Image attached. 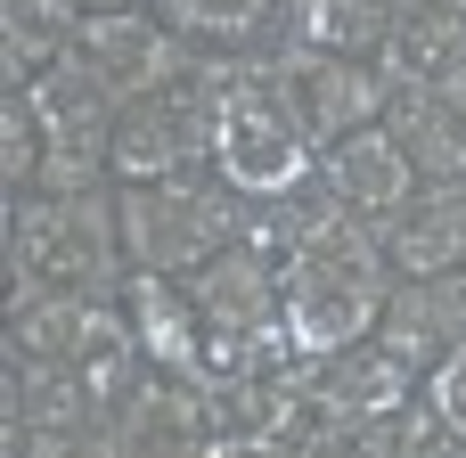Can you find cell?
I'll use <instances>...</instances> for the list:
<instances>
[{"label": "cell", "mask_w": 466, "mask_h": 458, "mask_svg": "<svg viewBox=\"0 0 466 458\" xmlns=\"http://www.w3.org/2000/svg\"><path fill=\"white\" fill-rule=\"evenodd\" d=\"M0 246H8V311H25V303H41V295H123V287H131L115 180L8 197Z\"/></svg>", "instance_id": "cell-1"}, {"label": "cell", "mask_w": 466, "mask_h": 458, "mask_svg": "<svg viewBox=\"0 0 466 458\" xmlns=\"http://www.w3.org/2000/svg\"><path fill=\"white\" fill-rule=\"evenodd\" d=\"M115 213H123V254L147 279H197L213 254L246 238V197L213 164L172 172V180H131L115 188Z\"/></svg>", "instance_id": "cell-2"}, {"label": "cell", "mask_w": 466, "mask_h": 458, "mask_svg": "<svg viewBox=\"0 0 466 458\" xmlns=\"http://www.w3.org/2000/svg\"><path fill=\"white\" fill-rule=\"evenodd\" d=\"M254 49H213L205 74L172 82V90H147L115 115V139H106V180L131 188V180H172V172H197L213 164V123H221V82L246 66Z\"/></svg>", "instance_id": "cell-3"}, {"label": "cell", "mask_w": 466, "mask_h": 458, "mask_svg": "<svg viewBox=\"0 0 466 458\" xmlns=\"http://www.w3.org/2000/svg\"><path fill=\"white\" fill-rule=\"evenodd\" d=\"M262 57V49H254ZM254 57L221 82V123H213V172L246 197V205H270V197H295L311 188L319 172V148L295 131V115L270 98V82L254 74Z\"/></svg>", "instance_id": "cell-4"}, {"label": "cell", "mask_w": 466, "mask_h": 458, "mask_svg": "<svg viewBox=\"0 0 466 458\" xmlns=\"http://www.w3.org/2000/svg\"><path fill=\"white\" fill-rule=\"evenodd\" d=\"M254 74L270 82V98L295 115V131L328 156L336 139H352V131H369V123H385V107H393V82L369 66V57H336V49H311V41H270L262 57H254Z\"/></svg>", "instance_id": "cell-5"}, {"label": "cell", "mask_w": 466, "mask_h": 458, "mask_svg": "<svg viewBox=\"0 0 466 458\" xmlns=\"http://www.w3.org/2000/svg\"><path fill=\"white\" fill-rule=\"evenodd\" d=\"M115 107H131V98H147V90H172V82H188V74H205L213 66V49L205 41H188L180 25H164L156 8H123V16H82V33H74V49H66Z\"/></svg>", "instance_id": "cell-6"}, {"label": "cell", "mask_w": 466, "mask_h": 458, "mask_svg": "<svg viewBox=\"0 0 466 458\" xmlns=\"http://www.w3.org/2000/svg\"><path fill=\"white\" fill-rule=\"evenodd\" d=\"M8 352H25V361H49V369H131V361H147L139 352V336H131V311H123V295H41V303H25V311H8V336H0Z\"/></svg>", "instance_id": "cell-7"}, {"label": "cell", "mask_w": 466, "mask_h": 458, "mask_svg": "<svg viewBox=\"0 0 466 458\" xmlns=\"http://www.w3.org/2000/svg\"><path fill=\"white\" fill-rule=\"evenodd\" d=\"M205 311L213 336L229 344H287V320H279V254H262L254 238H238L229 254H213L197 279H180Z\"/></svg>", "instance_id": "cell-8"}, {"label": "cell", "mask_w": 466, "mask_h": 458, "mask_svg": "<svg viewBox=\"0 0 466 458\" xmlns=\"http://www.w3.org/2000/svg\"><path fill=\"white\" fill-rule=\"evenodd\" d=\"M352 221H369V229H385L418 188H426V172L410 164V148L385 131V123H369V131H352V139H336L328 156H319V172H311Z\"/></svg>", "instance_id": "cell-9"}, {"label": "cell", "mask_w": 466, "mask_h": 458, "mask_svg": "<svg viewBox=\"0 0 466 458\" xmlns=\"http://www.w3.org/2000/svg\"><path fill=\"white\" fill-rule=\"evenodd\" d=\"M123 311H131V336H139L147 369H164V377L213 393V328H205V311H197V295H188L180 279H147V270H131Z\"/></svg>", "instance_id": "cell-10"}, {"label": "cell", "mask_w": 466, "mask_h": 458, "mask_svg": "<svg viewBox=\"0 0 466 458\" xmlns=\"http://www.w3.org/2000/svg\"><path fill=\"white\" fill-rule=\"evenodd\" d=\"M377 344L426 385L434 361H451L466 344V279H393L385 320H377Z\"/></svg>", "instance_id": "cell-11"}, {"label": "cell", "mask_w": 466, "mask_h": 458, "mask_svg": "<svg viewBox=\"0 0 466 458\" xmlns=\"http://www.w3.org/2000/svg\"><path fill=\"white\" fill-rule=\"evenodd\" d=\"M295 385L311 393L319 418H360V410H418V377L369 336V344H344V352H319V361H295Z\"/></svg>", "instance_id": "cell-12"}, {"label": "cell", "mask_w": 466, "mask_h": 458, "mask_svg": "<svg viewBox=\"0 0 466 458\" xmlns=\"http://www.w3.org/2000/svg\"><path fill=\"white\" fill-rule=\"evenodd\" d=\"M393 279H459L466 270V180H426L385 229Z\"/></svg>", "instance_id": "cell-13"}, {"label": "cell", "mask_w": 466, "mask_h": 458, "mask_svg": "<svg viewBox=\"0 0 466 458\" xmlns=\"http://www.w3.org/2000/svg\"><path fill=\"white\" fill-rule=\"evenodd\" d=\"M385 131L410 148L426 180H466V66L442 82H410L385 107Z\"/></svg>", "instance_id": "cell-14"}, {"label": "cell", "mask_w": 466, "mask_h": 458, "mask_svg": "<svg viewBox=\"0 0 466 458\" xmlns=\"http://www.w3.org/2000/svg\"><path fill=\"white\" fill-rule=\"evenodd\" d=\"M459 66H466V0H393L377 74L393 90H410V82H442Z\"/></svg>", "instance_id": "cell-15"}, {"label": "cell", "mask_w": 466, "mask_h": 458, "mask_svg": "<svg viewBox=\"0 0 466 458\" xmlns=\"http://www.w3.org/2000/svg\"><path fill=\"white\" fill-rule=\"evenodd\" d=\"M82 33V8L66 0H0V82L8 90H33Z\"/></svg>", "instance_id": "cell-16"}, {"label": "cell", "mask_w": 466, "mask_h": 458, "mask_svg": "<svg viewBox=\"0 0 466 458\" xmlns=\"http://www.w3.org/2000/svg\"><path fill=\"white\" fill-rule=\"evenodd\" d=\"M385 25H393V0H295L287 33L311 41V49H336V57H369L385 49Z\"/></svg>", "instance_id": "cell-17"}, {"label": "cell", "mask_w": 466, "mask_h": 458, "mask_svg": "<svg viewBox=\"0 0 466 458\" xmlns=\"http://www.w3.org/2000/svg\"><path fill=\"white\" fill-rule=\"evenodd\" d=\"M410 410H360V418H319L303 434V458H401Z\"/></svg>", "instance_id": "cell-18"}, {"label": "cell", "mask_w": 466, "mask_h": 458, "mask_svg": "<svg viewBox=\"0 0 466 458\" xmlns=\"http://www.w3.org/2000/svg\"><path fill=\"white\" fill-rule=\"evenodd\" d=\"M41 164H49L41 115H33L25 90H8V98H0V180H8V197H25V188L41 180Z\"/></svg>", "instance_id": "cell-19"}, {"label": "cell", "mask_w": 466, "mask_h": 458, "mask_svg": "<svg viewBox=\"0 0 466 458\" xmlns=\"http://www.w3.org/2000/svg\"><path fill=\"white\" fill-rule=\"evenodd\" d=\"M418 402H426L442 426H459V434H466V344L451 352V361H434V377L418 385Z\"/></svg>", "instance_id": "cell-20"}, {"label": "cell", "mask_w": 466, "mask_h": 458, "mask_svg": "<svg viewBox=\"0 0 466 458\" xmlns=\"http://www.w3.org/2000/svg\"><path fill=\"white\" fill-rule=\"evenodd\" d=\"M401 458H466V434L442 426V418L418 402V410H410V434H401Z\"/></svg>", "instance_id": "cell-21"}, {"label": "cell", "mask_w": 466, "mask_h": 458, "mask_svg": "<svg viewBox=\"0 0 466 458\" xmlns=\"http://www.w3.org/2000/svg\"><path fill=\"white\" fill-rule=\"evenodd\" d=\"M131 458H213V443L205 434H164V443H139Z\"/></svg>", "instance_id": "cell-22"}, {"label": "cell", "mask_w": 466, "mask_h": 458, "mask_svg": "<svg viewBox=\"0 0 466 458\" xmlns=\"http://www.w3.org/2000/svg\"><path fill=\"white\" fill-rule=\"evenodd\" d=\"M213 458H303V443H213Z\"/></svg>", "instance_id": "cell-23"}, {"label": "cell", "mask_w": 466, "mask_h": 458, "mask_svg": "<svg viewBox=\"0 0 466 458\" xmlns=\"http://www.w3.org/2000/svg\"><path fill=\"white\" fill-rule=\"evenodd\" d=\"M66 8H82V16H123V8H147V0H66Z\"/></svg>", "instance_id": "cell-24"}, {"label": "cell", "mask_w": 466, "mask_h": 458, "mask_svg": "<svg viewBox=\"0 0 466 458\" xmlns=\"http://www.w3.org/2000/svg\"><path fill=\"white\" fill-rule=\"evenodd\" d=\"M459 279H466V270H459Z\"/></svg>", "instance_id": "cell-25"}]
</instances>
